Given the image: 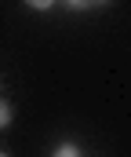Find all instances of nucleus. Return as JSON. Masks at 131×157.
Listing matches in <instances>:
<instances>
[{
    "mask_svg": "<svg viewBox=\"0 0 131 157\" xmlns=\"http://www.w3.org/2000/svg\"><path fill=\"white\" fill-rule=\"evenodd\" d=\"M51 157H80V146H73V143H62V146H58Z\"/></svg>",
    "mask_w": 131,
    "mask_h": 157,
    "instance_id": "1",
    "label": "nucleus"
},
{
    "mask_svg": "<svg viewBox=\"0 0 131 157\" xmlns=\"http://www.w3.org/2000/svg\"><path fill=\"white\" fill-rule=\"evenodd\" d=\"M7 124H11V106L0 102V128H7Z\"/></svg>",
    "mask_w": 131,
    "mask_h": 157,
    "instance_id": "2",
    "label": "nucleus"
},
{
    "mask_svg": "<svg viewBox=\"0 0 131 157\" xmlns=\"http://www.w3.org/2000/svg\"><path fill=\"white\" fill-rule=\"evenodd\" d=\"M26 4H29V7H33V11H47V7H51V4H55V0H26Z\"/></svg>",
    "mask_w": 131,
    "mask_h": 157,
    "instance_id": "3",
    "label": "nucleus"
},
{
    "mask_svg": "<svg viewBox=\"0 0 131 157\" xmlns=\"http://www.w3.org/2000/svg\"><path fill=\"white\" fill-rule=\"evenodd\" d=\"M66 4H69L73 11H84V7H87V4H91V0H66Z\"/></svg>",
    "mask_w": 131,
    "mask_h": 157,
    "instance_id": "4",
    "label": "nucleus"
},
{
    "mask_svg": "<svg viewBox=\"0 0 131 157\" xmlns=\"http://www.w3.org/2000/svg\"><path fill=\"white\" fill-rule=\"evenodd\" d=\"M91 4H109V0H91Z\"/></svg>",
    "mask_w": 131,
    "mask_h": 157,
    "instance_id": "5",
    "label": "nucleus"
},
{
    "mask_svg": "<svg viewBox=\"0 0 131 157\" xmlns=\"http://www.w3.org/2000/svg\"><path fill=\"white\" fill-rule=\"evenodd\" d=\"M0 157H7V154H0Z\"/></svg>",
    "mask_w": 131,
    "mask_h": 157,
    "instance_id": "6",
    "label": "nucleus"
}]
</instances>
